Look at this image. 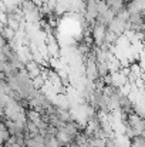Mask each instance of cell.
<instances>
[{"label":"cell","mask_w":145,"mask_h":147,"mask_svg":"<svg viewBox=\"0 0 145 147\" xmlns=\"http://www.w3.org/2000/svg\"><path fill=\"white\" fill-rule=\"evenodd\" d=\"M125 24H127V22H124V20H121L118 17H114L111 20V23L107 26V29L110 32H112L114 34H117L118 37H121V36L125 34Z\"/></svg>","instance_id":"cell-1"},{"label":"cell","mask_w":145,"mask_h":147,"mask_svg":"<svg viewBox=\"0 0 145 147\" xmlns=\"http://www.w3.org/2000/svg\"><path fill=\"white\" fill-rule=\"evenodd\" d=\"M130 23L131 24H141V23H144L142 11H132V13H130Z\"/></svg>","instance_id":"cell-2"},{"label":"cell","mask_w":145,"mask_h":147,"mask_svg":"<svg viewBox=\"0 0 145 147\" xmlns=\"http://www.w3.org/2000/svg\"><path fill=\"white\" fill-rule=\"evenodd\" d=\"M130 147H145V137L135 136L132 140H130Z\"/></svg>","instance_id":"cell-3"},{"label":"cell","mask_w":145,"mask_h":147,"mask_svg":"<svg viewBox=\"0 0 145 147\" xmlns=\"http://www.w3.org/2000/svg\"><path fill=\"white\" fill-rule=\"evenodd\" d=\"M6 26H7V24H6V23H3V22L0 20V36L4 33V29H6Z\"/></svg>","instance_id":"cell-4"},{"label":"cell","mask_w":145,"mask_h":147,"mask_svg":"<svg viewBox=\"0 0 145 147\" xmlns=\"http://www.w3.org/2000/svg\"><path fill=\"white\" fill-rule=\"evenodd\" d=\"M68 147H78V144H77L76 142H73V143H71V144H70V146H68Z\"/></svg>","instance_id":"cell-5"}]
</instances>
